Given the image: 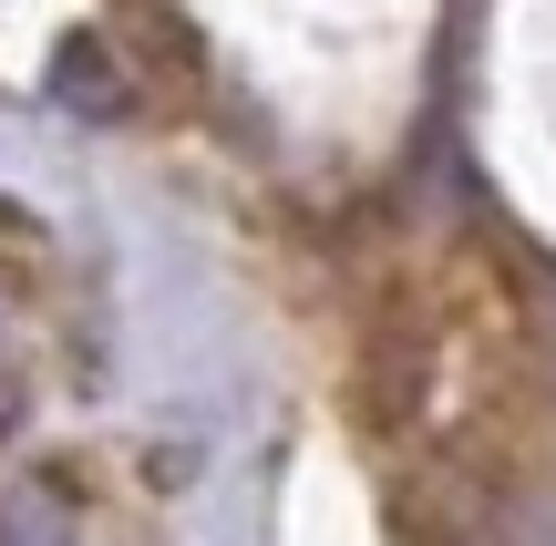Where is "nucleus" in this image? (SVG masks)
Wrapping results in <instances>:
<instances>
[{
    "label": "nucleus",
    "mask_w": 556,
    "mask_h": 546,
    "mask_svg": "<svg viewBox=\"0 0 556 546\" xmlns=\"http://www.w3.org/2000/svg\"><path fill=\"white\" fill-rule=\"evenodd\" d=\"M0 546H73V516H62L52 495H11V516H0Z\"/></svg>",
    "instance_id": "nucleus-1"
},
{
    "label": "nucleus",
    "mask_w": 556,
    "mask_h": 546,
    "mask_svg": "<svg viewBox=\"0 0 556 546\" xmlns=\"http://www.w3.org/2000/svg\"><path fill=\"white\" fill-rule=\"evenodd\" d=\"M516 546H556V506H536V516H526V536Z\"/></svg>",
    "instance_id": "nucleus-2"
}]
</instances>
